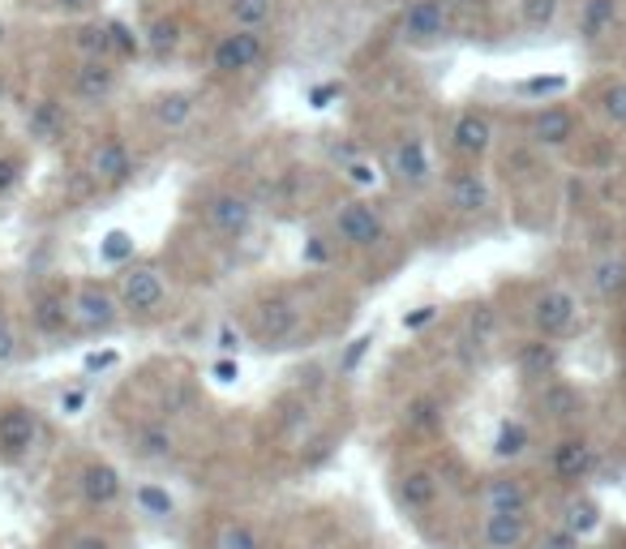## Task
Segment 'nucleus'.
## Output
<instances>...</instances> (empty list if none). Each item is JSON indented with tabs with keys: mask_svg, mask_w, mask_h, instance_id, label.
Wrapping results in <instances>:
<instances>
[{
	"mask_svg": "<svg viewBox=\"0 0 626 549\" xmlns=\"http://www.w3.org/2000/svg\"><path fill=\"white\" fill-rule=\"evenodd\" d=\"M528 322H532V331H536V340H567L575 327H579V300H575L571 288H563V284H549V288H541L532 305H528Z\"/></svg>",
	"mask_w": 626,
	"mask_h": 549,
	"instance_id": "nucleus-1",
	"label": "nucleus"
},
{
	"mask_svg": "<svg viewBox=\"0 0 626 549\" xmlns=\"http://www.w3.org/2000/svg\"><path fill=\"white\" fill-rule=\"evenodd\" d=\"M545 468H549V477L558 485H571L575 490V485H583L601 468V447L588 434H563L545 455Z\"/></svg>",
	"mask_w": 626,
	"mask_h": 549,
	"instance_id": "nucleus-2",
	"label": "nucleus"
},
{
	"mask_svg": "<svg viewBox=\"0 0 626 549\" xmlns=\"http://www.w3.org/2000/svg\"><path fill=\"white\" fill-rule=\"evenodd\" d=\"M451 31V13H447V0H413L399 18V39L404 44H417V48H429L438 39H447Z\"/></svg>",
	"mask_w": 626,
	"mask_h": 549,
	"instance_id": "nucleus-3",
	"label": "nucleus"
},
{
	"mask_svg": "<svg viewBox=\"0 0 626 549\" xmlns=\"http://www.w3.org/2000/svg\"><path fill=\"white\" fill-rule=\"evenodd\" d=\"M335 237L348 250H373L386 237V224H382V215L369 202H344L335 210Z\"/></svg>",
	"mask_w": 626,
	"mask_h": 549,
	"instance_id": "nucleus-4",
	"label": "nucleus"
},
{
	"mask_svg": "<svg viewBox=\"0 0 626 549\" xmlns=\"http://www.w3.org/2000/svg\"><path fill=\"white\" fill-rule=\"evenodd\" d=\"M532 485L515 477V472H498V477H485L480 485V511L485 515H532Z\"/></svg>",
	"mask_w": 626,
	"mask_h": 549,
	"instance_id": "nucleus-5",
	"label": "nucleus"
},
{
	"mask_svg": "<svg viewBox=\"0 0 626 549\" xmlns=\"http://www.w3.org/2000/svg\"><path fill=\"white\" fill-rule=\"evenodd\" d=\"M39 438V416L26 403H4L0 408V459H22L31 455Z\"/></svg>",
	"mask_w": 626,
	"mask_h": 549,
	"instance_id": "nucleus-6",
	"label": "nucleus"
},
{
	"mask_svg": "<svg viewBox=\"0 0 626 549\" xmlns=\"http://www.w3.org/2000/svg\"><path fill=\"white\" fill-rule=\"evenodd\" d=\"M167 300V284L155 266H129L120 275V309L129 313H155L159 305Z\"/></svg>",
	"mask_w": 626,
	"mask_h": 549,
	"instance_id": "nucleus-7",
	"label": "nucleus"
},
{
	"mask_svg": "<svg viewBox=\"0 0 626 549\" xmlns=\"http://www.w3.org/2000/svg\"><path fill=\"white\" fill-rule=\"evenodd\" d=\"M69 305H73V318L82 331H112L120 318V300L112 297L104 284H82Z\"/></svg>",
	"mask_w": 626,
	"mask_h": 549,
	"instance_id": "nucleus-8",
	"label": "nucleus"
},
{
	"mask_svg": "<svg viewBox=\"0 0 626 549\" xmlns=\"http://www.w3.org/2000/svg\"><path fill=\"white\" fill-rule=\"evenodd\" d=\"M78 494H82V502L91 511H107V506H116V502L125 499V481H120V472L107 459H91L78 472Z\"/></svg>",
	"mask_w": 626,
	"mask_h": 549,
	"instance_id": "nucleus-9",
	"label": "nucleus"
},
{
	"mask_svg": "<svg viewBox=\"0 0 626 549\" xmlns=\"http://www.w3.org/2000/svg\"><path fill=\"white\" fill-rule=\"evenodd\" d=\"M262 52H266V44H262L258 31H232V35H223V39L215 44L210 65H215L219 73H245V69L258 65Z\"/></svg>",
	"mask_w": 626,
	"mask_h": 549,
	"instance_id": "nucleus-10",
	"label": "nucleus"
},
{
	"mask_svg": "<svg viewBox=\"0 0 626 549\" xmlns=\"http://www.w3.org/2000/svg\"><path fill=\"white\" fill-rule=\"evenodd\" d=\"M301 331V309L292 297H270L258 309V335L266 348H283Z\"/></svg>",
	"mask_w": 626,
	"mask_h": 549,
	"instance_id": "nucleus-11",
	"label": "nucleus"
},
{
	"mask_svg": "<svg viewBox=\"0 0 626 549\" xmlns=\"http://www.w3.org/2000/svg\"><path fill=\"white\" fill-rule=\"evenodd\" d=\"M438 499H442V481H438L433 468H408V472H399L395 502H399L408 515H429V511L438 506Z\"/></svg>",
	"mask_w": 626,
	"mask_h": 549,
	"instance_id": "nucleus-12",
	"label": "nucleus"
},
{
	"mask_svg": "<svg viewBox=\"0 0 626 549\" xmlns=\"http://www.w3.org/2000/svg\"><path fill=\"white\" fill-rule=\"evenodd\" d=\"M528 138L545 150H563L575 138V112L567 103H545V107L528 121Z\"/></svg>",
	"mask_w": 626,
	"mask_h": 549,
	"instance_id": "nucleus-13",
	"label": "nucleus"
},
{
	"mask_svg": "<svg viewBox=\"0 0 626 549\" xmlns=\"http://www.w3.org/2000/svg\"><path fill=\"white\" fill-rule=\"evenodd\" d=\"M207 219L223 237H245L254 228V202L241 198V194H215L207 202Z\"/></svg>",
	"mask_w": 626,
	"mask_h": 549,
	"instance_id": "nucleus-14",
	"label": "nucleus"
},
{
	"mask_svg": "<svg viewBox=\"0 0 626 549\" xmlns=\"http://www.w3.org/2000/svg\"><path fill=\"white\" fill-rule=\"evenodd\" d=\"M451 147L460 150L464 159L489 155V147H494V121H489L485 112H476V107L460 112V116H455V129H451Z\"/></svg>",
	"mask_w": 626,
	"mask_h": 549,
	"instance_id": "nucleus-15",
	"label": "nucleus"
},
{
	"mask_svg": "<svg viewBox=\"0 0 626 549\" xmlns=\"http://www.w3.org/2000/svg\"><path fill=\"white\" fill-rule=\"evenodd\" d=\"M480 546L528 549L532 546V519H528V515H485V519H480Z\"/></svg>",
	"mask_w": 626,
	"mask_h": 549,
	"instance_id": "nucleus-16",
	"label": "nucleus"
},
{
	"mask_svg": "<svg viewBox=\"0 0 626 549\" xmlns=\"http://www.w3.org/2000/svg\"><path fill=\"white\" fill-rule=\"evenodd\" d=\"M91 176L100 181V185H125L129 176H134V155L129 147L120 142V138H104L100 147L91 150Z\"/></svg>",
	"mask_w": 626,
	"mask_h": 549,
	"instance_id": "nucleus-17",
	"label": "nucleus"
},
{
	"mask_svg": "<svg viewBox=\"0 0 626 549\" xmlns=\"http://www.w3.org/2000/svg\"><path fill=\"white\" fill-rule=\"evenodd\" d=\"M536 408H541L545 421L567 425V421H575V416L583 412V396H579V387H571V382L549 378V382L541 387V396H536Z\"/></svg>",
	"mask_w": 626,
	"mask_h": 549,
	"instance_id": "nucleus-18",
	"label": "nucleus"
},
{
	"mask_svg": "<svg viewBox=\"0 0 626 549\" xmlns=\"http://www.w3.org/2000/svg\"><path fill=\"white\" fill-rule=\"evenodd\" d=\"M515 369L528 382H549L558 374V344L549 340H523L515 348Z\"/></svg>",
	"mask_w": 626,
	"mask_h": 549,
	"instance_id": "nucleus-19",
	"label": "nucleus"
},
{
	"mask_svg": "<svg viewBox=\"0 0 626 549\" xmlns=\"http://www.w3.org/2000/svg\"><path fill=\"white\" fill-rule=\"evenodd\" d=\"M112 91H116L112 60H82V69H73V95L82 103H104Z\"/></svg>",
	"mask_w": 626,
	"mask_h": 549,
	"instance_id": "nucleus-20",
	"label": "nucleus"
},
{
	"mask_svg": "<svg viewBox=\"0 0 626 549\" xmlns=\"http://www.w3.org/2000/svg\"><path fill=\"white\" fill-rule=\"evenodd\" d=\"M588 288L601 300H623L626 297V253H605L592 262L588 271Z\"/></svg>",
	"mask_w": 626,
	"mask_h": 549,
	"instance_id": "nucleus-21",
	"label": "nucleus"
},
{
	"mask_svg": "<svg viewBox=\"0 0 626 549\" xmlns=\"http://www.w3.org/2000/svg\"><path fill=\"white\" fill-rule=\"evenodd\" d=\"M489 202H494V194H489V181L480 172H455L451 176V206L460 215H485Z\"/></svg>",
	"mask_w": 626,
	"mask_h": 549,
	"instance_id": "nucleus-22",
	"label": "nucleus"
},
{
	"mask_svg": "<svg viewBox=\"0 0 626 549\" xmlns=\"http://www.w3.org/2000/svg\"><path fill=\"white\" fill-rule=\"evenodd\" d=\"M601 502L596 499H588V494H571V499L563 502V511H558V528H567L571 537H592L596 528H601Z\"/></svg>",
	"mask_w": 626,
	"mask_h": 549,
	"instance_id": "nucleus-23",
	"label": "nucleus"
},
{
	"mask_svg": "<svg viewBox=\"0 0 626 549\" xmlns=\"http://www.w3.org/2000/svg\"><path fill=\"white\" fill-rule=\"evenodd\" d=\"M134 455H138V459H147V464H163V459H172V455H176V438H172V430H167L163 421H142V425L134 430Z\"/></svg>",
	"mask_w": 626,
	"mask_h": 549,
	"instance_id": "nucleus-24",
	"label": "nucleus"
},
{
	"mask_svg": "<svg viewBox=\"0 0 626 549\" xmlns=\"http://www.w3.org/2000/svg\"><path fill=\"white\" fill-rule=\"evenodd\" d=\"M395 176H399L404 185H425V181L433 176L429 150H425L420 138H404V142L395 147Z\"/></svg>",
	"mask_w": 626,
	"mask_h": 549,
	"instance_id": "nucleus-25",
	"label": "nucleus"
},
{
	"mask_svg": "<svg viewBox=\"0 0 626 549\" xmlns=\"http://www.w3.org/2000/svg\"><path fill=\"white\" fill-rule=\"evenodd\" d=\"M614 22H618V0H583V9H579V39L596 44V39H605L614 31Z\"/></svg>",
	"mask_w": 626,
	"mask_h": 549,
	"instance_id": "nucleus-26",
	"label": "nucleus"
},
{
	"mask_svg": "<svg viewBox=\"0 0 626 549\" xmlns=\"http://www.w3.org/2000/svg\"><path fill=\"white\" fill-rule=\"evenodd\" d=\"M69 318H73V305H65V297H56V293H44V297L31 305V322L44 335H60L69 327Z\"/></svg>",
	"mask_w": 626,
	"mask_h": 549,
	"instance_id": "nucleus-27",
	"label": "nucleus"
},
{
	"mask_svg": "<svg viewBox=\"0 0 626 549\" xmlns=\"http://www.w3.org/2000/svg\"><path fill=\"white\" fill-rule=\"evenodd\" d=\"M528 447H532V430H528L523 421H515V416H507V421L498 425V434H494V455H498L502 464H515V459L528 455Z\"/></svg>",
	"mask_w": 626,
	"mask_h": 549,
	"instance_id": "nucleus-28",
	"label": "nucleus"
},
{
	"mask_svg": "<svg viewBox=\"0 0 626 549\" xmlns=\"http://www.w3.org/2000/svg\"><path fill=\"white\" fill-rule=\"evenodd\" d=\"M404 430H408V434H433V430H442V400H433V396L408 400V408H404Z\"/></svg>",
	"mask_w": 626,
	"mask_h": 549,
	"instance_id": "nucleus-29",
	"label": "nucleus"
},
{
	"mask_svg": "<svg viewBox=\"0 0 626 549\" xmlns=\"http://www.w3.org/2000/svg\"><path fill=\"white\" fill-rule=\"evenodd\" d=\"M194 95L189 91H167V95H159L155 100V121L163 129H185L189 125V116H194Z\"/></svg>",
	"mask_w": 626,
	"mask_h": 549,
	"instance_id": "nucleus-30",
	"label": "nucleus"
},
{
	"mask_svg": "<svg viewBox=\"0 0 626 549\" xmlns=\"http://www.w3.org/2000/svg\"><path fill=\"white\" fill-rule=\"evenodd\" d=\"M596 112H601L614 129L626 134V78H610V82L596 87Z\"/></svg>",
	"mask_w": 626,
	"mask_h": 549,
	"instance_id": "nucleus-31",
	"label": "nucleus"
},
{
	"mask_svg": "<svg viewBox=\"0 0 626 549\" xmlns=\"http://www.w3.org/2000/svg\"><path fill=\"white\" fill-rule=\"evenodd\" d=\"M134 506H138V515H147V519H172V515H176L172 494H167L163 485H155V481L134 485Z\"/></svg>",
	"mask_w": 626,
	"mask_h": 549,
	"instance_id": "nucleus-32",
	"label": "nucleus"
},
{
	"mask_svg": "<svg viewBox=\"0 0 626 549\" xmlns=\"http://www.w3.org/2000/svg\"><path fill=\"white\" fill-rule=\"evenodd\" d=\"M215 549H266L250 519H223L215 528Z\"/></svg>",
	"mask_w": 626,
	"mask_h": 549,
	"instance_id": "nucleus-33",
	"label": "nucleus"
},
{
	"mask_svg": "<svg viewBox=\"0 0 626 549\" xmlns=\"http://www.w3.org/2000/svg\"><path fill=\"white\" fill-rule=\"evenodd\" d=\"M464 331H468L472 348H489L498 340V313H494V305H472Z\"/></svg>",
	"mask_w": 626,
	"mask_h": 549,
	"instance_id": "nucleus-34",
	"label": "nucleus"
},
{
	"mask_svg": "<svg viewBox=\"0 0 626 549\" xmlns=\"http://www.w3.org/2000/svg\"><path fill=\"white\" fill-rule=\"evenodd\" d=\"M228 13L241 31H262L275 18V0H228Z\"/></svg>",
	"mask_w": 626,
	"mask_h": 549,
	"instance_id": "nucleus-35",
	"label": "nucleus"
},
{
	"mask_svg": "<svg viewBox=\"0 0 626 549\" xmlns=\"http://www.w3.org/2000/svg\"><path fill=\"white\" fill-rule=\"evenodd\" d=\"M176 44H181V22H176V18H155L151 31H147V48L163 60V56L176 52Z\"/></svg>",
	"mask_w": 626,
	"mask_h": 549,
	"instance_id": "nucleus-36",
	"label": "nucleus"
},
{
	"mask_svg": "<svg viewBox=\"0 0 626 549\" xmlns=\"http://www.w3.org/2000/svg\"><path fill=\"white\" fill-rule=\"evenodd\" d=\"M26 125H31V134H35V138H44V142H48V138H56V134H60L65 116H60V107H56L53 100H44V103H35V107H31Z\"/></svg>",
	"mask_w": 626,
	"mask_h": 549,
	"instance_id": "nucleus-37",
	"label": "nucleus"
},
{
	"mask_svg": "<svg viewBox=\"0 0 626 549\" xmlns=\"http://www.w3.org/2000/svg\"><path fill=\"white\" fill-rule=\"evenodd\" d=\"M73 48L82 52L86 60H107V56H116V52H112V35H107V26H82V31H78V39H73Z\"/></svg>",
	"mask_w": 626,
	"mask_h": 549,
	"instance_id": "nucleus-38",
	"label": "nucleus"
},
{
	"mask_svg": "<svg viewBox=\"0 0 626 549\" xmlns=\"http://www.w3.org/2000/svg\"><path fill=\"white\" fill-rule=\"evenodd\" d=\"M520 18L532 31H545L558 18V0H520Z\"/></svg>",
	"mask_w": 626,
	"mask_h": 549,
	"instance_id": "nucleus-39",
	"label": "nucleus"
},
{
	"mask_svg": "<svg viewBox=\"0 0 626 549\" xmlns=\"http://www.w3.org/2000/svg\"><path fill=\"white\" fill-rule=\"evenodd\" d=\"M100 253H104V262H125V258H134V237L129 232H107Z\"/></svg>",
	"mask_w": 626,
	"mask_h": 549,
	"instance_id": "nucleus-40",
	"label": "nucleus"
},
{
	"mask_svg": "<svg viewBox=\"0 0 626 549\" xmlns=\"http://www.w3.org/2000/svg\"><path fill=\"white\" fill-rule=\"evenodd\" d=\"M532 549H583V541L571 537L567 528H558V524H554V528H545V533L532 541Z\"/></svg>",
	"mask_w": 626,
	"mask_h": 549,
	"instance_id": "nucleus-41",
	"label": "nucleus"
},
{
	"mask_svg": "<svg viewBox=\"0 0 626 549\" xmlns=\"http://www.w3.org/2000/svg\"><path fill=\"white\" fill-rule=\"evenodd\" d=\"M107 35H112V52L116 56H134L138 52V35L125 22H107Z\"/></svg>",
	"mask_w": 626,
	"mask_h": 549,
	"instance_id": "nucleus-42",
	"label": "nucleus"
},
{
	"mask_svg": "<svg viewBox=\"0 0 626 549\" xmlns=\"http://www.w3.org/2000/svg\"><path fill=\"white\" fill-rule=\"evenodd\" d=\"M567 91V78H532V82H520V95H558Z\"/></svg>",
	"mask_w": 626,
	"mask_h": 549,
	"instance_id": "nucleus-43",
	"label": "nucleus"
},
{
	"mask_svg": "<svg viewBox=\"0 0 626 549\" xmlns=\"http://www.w3.org/2000/svg\"><path fill=\"white\" fill-rule=\"evenodd\" d=\"M369 344H373V335H361V340H352V348L344 352V361H339V374H352V369L361 365V356L369 352Z\"/></svg>",
	"mask_w": 626,
	"mask_h": 549,
	"instance_id": "nucleus-44",
	"label": "nucleus"
},
{
	"mask_svg": "<svg viewBox=\"0 0 626 549\" xmlns=\"http://www.w3.org/2000/svg\"><path fill=\"white\" fill-rule=\"evenodd\" d=\"M18 176H22V163L13 155H0V194H9L18 185Z\"/></svg>",
	"mask_w": 626,
	"mask_h": 549,
	"instance_id": "nucleus-45",
	"label": "nucleus"
},
{
	"mask_svg": "<svg viewBox=\"0 0 626 549\" xmlns=\"http://www.w3.org/2000/svg\"><path fill=\"white\" fill-rule=\"evenodd\" d=\"M18 356V335H13V327H9V318L0 313V365H9Z\"/></svg>",
	"mask_w": 626,
	"mask_h": 549,
	"instance_id": "nucleus-46",
	"label": "nucleus"
},
{
	"mask_svg": "<svg viewBox=\"0 0 626 549\" xmlns=\"http://www.w3.org/2000/svg\"><path fill=\"white\" fill-rule=\"evenodd\" d=\"M69 549H116V546H112L107 533H78V537L69 541Z\"/></svg>",
	"mask_w": 626,
	"mask_h": 549,
	"instance_id": "nucleus-47",
	"label": "nucleus"
},
{
	"mask_svg": "<svg viewBox=\"0 0 626 549\" xmlns=\"http://www.w3.org/2000/svg\"><path fill=\"white\" fill-rule=\"evenodd\" d=\"M82 408H86V391H82V387H73V391H65V396H60V412L78 416Z\"/></svg>",
	"mask_w": 626,
	"mask_h": 549,
	"instance_id": "nucleus-48",
	"label": "nucleus"
},
{
	"mask_svg": "<svg viewBox=\"0 0 626 549\" xmlns=\"http://www.w3.org/2000/svg\"><path fill=\"white\" fill-rule=\"evenodd\" d=\"M348 181H352V185H373V181H378V172L357 159V163H348Z\"/></svg>",
	"mask_w": 626,
	"mask_h": 549,
	"instance_id": "nucleus-49",
	"label": "nucleus"
},
{
	"mask_svg": "<svg viewBox=\"0 0 626 549\" xmlns=\"http://www.w3.org/2000/svg\"><path fill=\"white\" fill-rule=\"evenodd\" d=\"M215 344H219V352H241V331H232V327H219V335H215Z\"/></svg>",
	"mask_w": 626,
	"mask_h": 549,
	"instance_id": "nucleus-50",
	"label": "nucleus"
},
{
	"mask_svg": "<svg viewBox=\"0 0 626 549\" xmlns=\"http://www.w3.org/2000/svg\"><path fill=\"white\" fill-rule=\"evenodd\" d=\"M210 374H215V378H219V382H236V378H241V365H236V361H232V356H228V361H219V365H215V369H210Z\"/></svg>",
	"mask_w": 626,
	"mask_h": 549,
	"instance_id": "nucleus-51",
	"label": "nucleus"
},
{
	"mask_svg": "<svg viewBox=\"0 0 626 549\" xmlns=\"http://www.w3.org/2000/svg\"><path fill=\"white\" fill-rule=\"evenodd\" d=\"M433 313H438L433 305H420L417 313H408V318H404V327H408V331H417V327H425V322H433Z\"/></svg>",
	"mask_w": 626,
	"mask_h": 549,
	"instance_id": "nucleus-52",
	"label": "nucleus"
},
{
	"mask_svg": "<svg viewBox=\"0 0 626 549\" xmlns=\"http://www.w3.org/2000/svg\"><path fill=\"white\" fill-rule=\"evenodd\" d=\"M335 95H339V87H317V91L310 95V103H313V107H326V103L335 100Z\"/></svg>",
	"mask_w": 626,
	"mask_h": 549,
	"instance_id": "nucleus-53",
	"label": "nucleus"
},
{
	"mask_svg": "<svg viewBox=\"0 0 626 549\" xmlns=\"http://www.w3.org/2000/svg\"><path fill=\"white\" fill-rule=\"evenodd\" d=\"M112 361H116V356H112V352H104V356H100V352H95V356H86V369H91V374H95V369H107V365H112Z\"/></svg>",
	"mask_w": 626,
	"mask_h": 549,
	"instance_id": "nucleus-54",
	"label": "nucleus"
},
{
	"mask_svg": "<svg viewBox=\"0 0 626 549\" xmlns=\"http://www.w3.org/2000/svg\"><path fill=\"white\" fill-rule=\"evenodd\" d=\"M56 4H60L65 13H86V9L95 4V0H56Z\"/></svg>",
	"mask_w": 626,
	"mask_h": 549,
	"instance_id": "nucleus-55",
	"label": "nucleus"
},
{
	"mask_svg": "<svg viewBox=\"0 0 626 549\" xmlns=\"http://www.w3.org/2000/svg\"><path fill=\"white\" fill-rule=\"evenodd\" d=\"M623 382H626V356H623Z\"/></svg>",
	"mask_w": 626,
	"mask_h": 549,
	"instance_id": "nucleus-56",
	"label": "nucleus"
},
{
	"mask_svg": "<svg viewBox=\"0 0 626 549\" xmlns=\"http://www.w3.org/2000/svg\"><path fill=\"white\" fill-rule=\"evenodd\" d=\"M305 549H326V546H305Z\"/></svg>",
	"mask_w": 626,
	"mask_h": 549,
	"instance_id": "nucleus-57",
	"label": "nucleus"
}]
</instances>
